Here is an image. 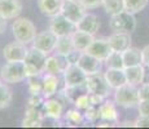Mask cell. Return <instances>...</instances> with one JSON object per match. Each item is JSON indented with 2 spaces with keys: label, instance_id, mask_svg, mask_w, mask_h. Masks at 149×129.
Returning a JSON list of instances; mask_svg holds the SVG:
<instances>
[{
  "label": "cell",
  "instance_id": "obj_40",
  "mask_svg": "<svg viewBox=\"0 0 149 129\" xmlns=\"http://www.w3.org/2000/svg\"><path fill=\"white\" fill-rule=\"evenodd\" d=\"M22 127H29V128L42 127V121H40V120H35V119H29V117H24V120H22Z\"/></svg>",
  "mask_w": 149,
  "mask_h": 129
},
{
  "label": "cell",
  "instance_id": "obj_21",
  "mask_svg": "<svg viewBox=\"0 0 149 129\" xmlns=\"http://www.w3.org/2000/svg\"><path fill=\"white\" fill-rule=\"evenodd\" d=\"M100 119L107 120L111 123H118V111H117V103L105 99L100 106Z\"/></svg>",
  "mask_w": 149,
  "mask_h": 129
},
{
  "label": "cell",
  "instance_id": "obj_12",
  "mask_svg": "<svg viewBox=\"0 0 149 129\" xmlns=\"http://www.w3.org/2000/svg\"><path fill=\"white\" fill-rule=\"evenodd\" d=\"M78 66L90 76V75H95V74L101 72L102 66H104V61H101V59L83 52L81 58L78 61Z\"/></svg>",
  "mask_w": 149,
  "mask_h": 129
},
{
  "label": "cell",
  "instance_id": "obj_32",
  "mask_svg": "<svg viewBox=\"0 0 149 129\" xmlns=\"http://www.w3.org/2000/svg\"><path fill=\"white\" fill-rule=\"evenodd\" d=\"M27 87L30 94H42L43 90V74L27 76Z\"/></svg>",
  "mask_w": 149,
  "mask_h": 129
},
{
  "label": "cell",
  "instance_id": "obj_31",
  "mask_svg": "<svg viewBox=\"0 0 149 129\" xmlns=\"http://www.w3.org/2000/svg\"><path fill=\"white\" fill-rule=\"evenodd\" d=\"M104 63L108 68H125L123 58H122V52L111 50V53L107 57Z\"/></svg>",
  "mask_w": 149,
  "mask_h": 129
},
{
  "label": "cell",
  "instance_id": "obj_1",
  "mask_svg": "<svg viewBox=\"0 0 149 129\" xmlns=\"http://www.w3.org/2000/svg\"><path fill=\"white\" fill-rule=\"evenodd\" d=\"M12 34L16 40L29 45L36 36V27L29 18L18 16L12 23Z\"/></svg>",
  "mask_w": 149,
  "mask_h": 129
},
{
  "label": "cell",
  "instance_id": "obj_19",
  "mask_svg": "<svg viewBox=\"0 0 149 129\" xmlns=\"http://www.w3.org/2000/svg\"><path fill=\"white\" fill-rule=\"evenodd\" d=\"M104 76L107 79L108 84L110 85V88L114 90L117 88L122 87V85L127 84L125 68H108L107 72H104Z\"/></svg>",
  "mask_w": 149,
  "mask_h": 129
},
{
  "label": "cell",
  "instance_id": "obj_39",
  "mask_svg": "<svg viewBox=\"0 0 149 129\" xmlns=\"http://www.w3.org/2000/svg\"><path fill=\"white\" fill-rule=\"evenodd\" d=\"M137 111L140 116H149V101H140L137 105Z\"/></svg>",
  "mask_w": 149,
  "mask_h": 129
},
{
  "label": "cell",
  "instance_id": "obj_44",
  "mask_svg": "<svg viewBox=\"0 0 149 129\" xmlns=\"http://www.w3.org/2000/svg\"><path fill=\"white\" fill-rule=\"evenodd\" d=\"M141 84H149V66H144V74H143Z\"/></svg>",
  "mask_w": 149,
  "mask_h": 129
},
{
  "label": "cell",
  "instance_id": "obj_37",
  "mask_svg": "<svg viewBox=\"0 0 149 129\" xmlns=\"http://www.w3.org/2000/svg\"><path fill=\"white\" fill-rule=\"evenodd\" d=\"M86 9H96V8L101 7L102 5V0H79Z\"/></svg>",
  "mask_w": 149,
  "mask_h": 129
},
{
  "label": "cell",
  "instance_id": "obj_6",
  "mask_svg": "<svg viewBox=\"0 0 149 129\" xmlns=\"http://www.w3.org/2000/svg\"><path fill=\"white\" fill-rule=\"evenodd\" d=\"M49 30L52 31L56 36H66V35H73L77 31V23L73 21L68 19L64 17L61 13L57 14L51 18L49 23Z\"/></svg>",
  "mask_w": 149,
  "mask_h": 129
},
{
  "label": "cell",
  "instance_id": "obj_34",
  "mask_svg": "<svg viewBox=\"0 0 149 129\" xmlns=\"http://www.w3.org/2000/svg\"><path fill=\"white\" fill-rule=\"evenodd\" d=\"M84 119L90 123H95L100 119V106H90L84 110Z\"/></svg>",
  "mask_w": 149,
  "mask_h": 129
},
{
  "label": "cell",
  "instance_id": "obj_33",
  "mask_svg": "<svg viewBox=\"0 0 149 129\" xmlns=\"http://www.w3.org/2000/svg\"><path fill=\"white\" fill-rule=\"evenodd\" d=\"M125 1V9L130 13H139L148 7L149 0H123Z\"/></svg>",
  "mask_w": 149,
  "mask_h": 129
},
{
  "label": "cell",
  "instance_id": "obj_38",
  "mask_svg": "<svg viewBox=\"0 0 149 129\" xmlns=\"http://www.w3.org/2000/svg\"><path fill=\"white\" fill-rule=\"evenodd\" d=\"M139 97L140 101H149V84H140Z\"/></svg>",
  "mask_w": 149,
  "mask_h": 129
},
{
  "label": "cell",
  "instance_id": "obj_17",
  "mask_svg": "<svg viewBox=\"0 0 149 129\" xmlns=\"http://www.w3.org/2000/svg\"><path fill=\"white\" fill-rule=\"evenodd\" d=\"M100 28V21L99 17L93 13H86L83 16V18L77 23V30L84 31L87 34H91V35L95 36Z\"/></svg>",
  "mask_w": 149,
  "mask_h": 129
},
{
  "label": "cell",
  "instance_id": "obj_24",
  "mask_svg": "<svg viewBox=\"0 0 149 129\" xmlns=\"http://www.w3.org/2000/svg\"><path fill=\"white\" fill-rule=\"evenodd\" d=\"M71 39H73V44H74V48L81 52H84L90 47V44L93 41V35L91 34H87L84 31H81V30H77L75 32L71 35Z\"/></svg>",
  "mask_w": 149,
  "mask_h": 129
},
{
  "label": "cell",
  "instance_id": "obj_9",
  "mask_svg": "<svg viewBox=\"0 0 149 129\" xmlns=\"http://www.w3.org/2000/svg\"><path fill=\"white\" fill-rule=\"evenodd\" d=\"M86 13H87V9L79 0H64L61 14L68 19L73 21L74 23H78Z\"/></svg>",
  "mask_w": 149,
  "mask_h": 129
},
{
  "label": "cell",
  "instance_id": "obj_18",
  "mask_svg": "<svg viewBox=\"0 0 149 129\" xmlns=\"http://www.w3.org/2000/svg\"><path fill=\"white\" fill-rule=\"evenodd\" d=\"M111 50L123 52L131 47V34L128 32H114L108 38Z\"/></svg>",
  "mask_w": 149,
  "mask_h": 129
},
{
  "label": "cell",
  "instance_id": "obj_35",
  "mask_svg": "<svg viewBox=\"0 0 149 129\" xmlns=\"http://www.w3.org/2000/svg\"><path fill=\"white\" fill-rule=\"evenodd\" d=\"M90 93H84L82 94L81 97H78V98L74 101V106H75L77 108H79V110L84 111L86 108L90 107Z\"/></svg>",
  "mask_w": 149,
  "mask_h": 129
},
{
  "label": "cell",
  "instance_id": "obj_20",
  "mask_svg": "<svg viewBox=\"0 0 149 129\" xmlns=\"http://www.w3.org/2000/svg\"><path fill=\"white\" fill-rule=\"evenodd\" d=\"M64 0H38L39 10L47 17H54L61 13Z\"/></svg>",
  "mask_w": 149,
  "mask_h": 129
},
{
  "label": "cell",
  "instance_id": "obj_43",
  "mask_svg": "<svg viewBox=\"0 0 149 129\" xmlns=\"http://www.w3.org/2000/svg\"><path fill=\"white\" fill-rule=\"evenodd\" d=\"M141 57H143V65L149 66V45L141 49Z\"/></svg>",
  "mask_w": 149,
  "mask_h": 129
},
{
  "label": "cell",
  "instance_id": "obj_3",
  "mask_svg": "<svg viewBox=\"0 0 149 129\" xmlns=\"http://www.w3.org/2000/svg\"><path fill=\"white\" fill-rule=\"evenodd\" d=\"M47 57H48V54H45L44 52L36 49V48H34V47L29 48L26 58L24 59L26 75L33 76V75H40V74H44Z\"/></svg>",
  "mask_w": 149,
  "mask_h": 129
},
{
  "label": "cell",
  "instance_id": "obj_22",
  "mask_svg": "<svg viewBox=\"0 0 149 129\" xmlns=\"http://www.w3.org/2000/svg\"><path fill=\"white\" fill-rule=\"evenodd\" d=\"M57 88H58V76L53 75L49 72L43 74V90L42 94L44 98H49L53 97L57 93Z\"/></svg>",
  "mask_w": 149,
  "mask_h": 129
},
{
  "label": "cell",
  "instance_id": "obj_8",
  "mask_svg": "<svg viewBox=\"0 0 149 129\" xmlns=\"http://www.w3.org/2000/svg\"><path fill=\"white\" fill-rule=\"evenodd\" d=\"M56 41H57V36L54 35L49 28H48V30L43 31V32L36 34L35 39H34L33 43H31V47H34V48H36V49L44 52L45 54L49 56V54L54 50Z\"/></svg>",
  "mask_w": 149,
  "mask_h": 129
},
{
  "label": "cell",
  "instance_id": "obj_36",
  "mask_svg": "<svg viewBox=\"0 0 149 129\" xmlns=\"http://www.w3.org/2000/svg\"><path fill=\"white\" fill-rule=\"evenodd\" d=\"M82 53L83 52L78 50V49H73L70 53H68L66 54V59H68L69 65H78V61H79V58H81Z\"/></svg>",
  "mask_w": 149,
  "mask_h": 129
},
{
  "label": "cell",
  "instance_id": "obj_42",
  "mask_svg": "<svg viewBox=\"0 0 149 129\" xmlns=\"http://www.w3.org/2000/svg\"><path fill=\"white\" fill-rule=\"evenodd\" d=\"M135 127L137 128H149V116H140L135 120Z\"/></svg>",
  "mask_w": 149,
  "mask_h": 129
},
{
  "label": "cell",
  "instance_id": "obj_14",
  "mask_svg": "<svg viewBox=\"0 0 149 129\" xmlns=\"http://www.w3.org/2000/svg\"><path fill=\"white\" fill-rule=\"evenodd\" d=\"M62 75H64V79H65V87L84 84L88 77V75L78 65H70Z\"/></svg>",
  "mask_w": 149,
  "mask_h": 129
},
{
  "label": "cell",
  "instance_id": "obj_25",
  "mask_svg": "<svg viewBox=\"0 0 149 129\" xmlns=\"http://www.w3.org/2000/svg\"><path fill=\"white\" fill-rule=\"evenodd\" d=\"M126 80L127 84L136 85L139 87L143 81V74H144V65H137L131 66V67H125Z\"/></svg>",
  "mask_w": 149,
  "mask_h": 129
},
{
  "label": "cell",
  "instance_id": "obj_16",
  "mask_svg": "<svg viewBox=\"0 0 149 129\" xmlns=\"http://www.w3.org/2000/svg\"><path fill=\"white\" fill-rule=\"evenodd\" d=\"M22 4L19 0H0V16L7 19H14L21 14Z\"/></svg>",
  "mask_w": 149,
  "mask_h": 129
},
{
  "label": "cell",
  "instance_id": "obj_41",
  "mask_svg": "<svg viewBox=\"0 0 149 129\" xmlns=\"http://www.w3.org/2000/svg\"><path fill=\"white\" fill-rule=\"evenodd\" d=\"M107 98L104 97L99 96V94H93V93H90V106H101V103L105 101Z\"/></svg>",
  "mask_w": 149,
  "mask_h": 129
},
{
  "label": "cell",
  "instance_id": "obj_10",
  "mask_svg": "<svg viewBox=\"0 0 149 129\" xmlns=\"http://www.w3.org/2000/svg\"><path fill=\"white\" fill-rule=\"evenodd\" d=\"M27 52H29L27 45L16 40V41H12L5 45L4 49H3V56H4L7 62H18V61H24L26 58Z\"/></svg>",
  "mask_w": 149,
  "mask_h": 129
},
{
  "label": "cell",
  "instance_id": "obj_4",
  "mask_svg": "<svg viewBox=\"0 0 149 129\" xmlns=\"http://www.w3.org/2000/svg\"><path fill=\"white\" fill-rule=\"evenodd\" d=\"M0 79L7 84H17L27 79L24 61L7 62L0 68Z\"/></svg>",
  "mask_w": 149,
  "mask_h": 129
},
{
  "label": "cell",
  "instance_id": "obj_27",
  "mask_svg": "<svg viewBox=\"0 0 149 129\" xmlns=\"http://www.w3.org/2000/svg\"><path fill=\"white\" fill-rule=\"evenodd\" d=\"M13 101V93L12 89L8 87L7 83L1 80L0 81V110H5L12 105Z\"/></svg>",
  "mask_w": 149,
  "mask_h": 129
},
{
  "label": "cell",
  "instance_id": "obj_46",
  "mask_svg": "<svg viewBox=\"0 0 149 129\" xmlns=\"http://www.w3.org/2000/svg\"><path fill=\"white\" fill-rule=\"evenodd\" d=\"M121 127H135V121H125Z\"/></svg>",
  "mask_w": 149,
  "mask_h": 129
},
{
  "label": "cell",
  "instance_id": "obj_13",
  "mask_svg": "<svg viewBox=\"0 0 149 129\" xmlns=\"http://www.w3.org/2000/svg\"><path fill=\"white\" fill-rule=\"evenodd\" d=\"M43 114L44 117L52 120H60L64 117V103L60 101L58 98H45L44 103H43Z\"/></svg>",
  "mask_w": 149,
  "mask_h": 129
},
{
  "label": "cell",
  "instance_id": "obj_23",
  "mask_svg": "<svg viewBox=\"0 0 149 129\" xmlns=\"http://www.w3.org/2000/svg\"><path fill=\"white\" fill-rule=\"evenodd\" d=\"M122 58H123V65H125V67L143 65L141 50H140L139 48H135V47L127 48L126 50L122 52Z\"/></svg>",
  "mask_w": 149,
  "mask_h": 129
},
{
  "label": "cell",
  "instance_id": "obj_45",
  "mask_svg": "<svg viewBox=\"0 0 149 129\" xmlns=\"http://www.w3.org/2000/svg\"><path fill=\"white\" fill-rule=\"evenodd\" d=\"M7 21H8L7 18H4L3 16H0V34H3L5 31V28H7V26H8Z\"/></svg>",
  "mask_w": 149,
  "mask_h": 129
},
{
  "label": "cell",
  "instance_id": "obj_2",
  "mask_svg": "<svg viewBox=\"0 0 149 129\" xmlns=\"http://www.w3.org/2000/svg\"><path fill=\"white\" fill-rule=\"evenodd\" d=\"M114 102L117 103V106H121L123 108L137 107V105L140 103L139 87L125 84L117 88L114 92Z\"/></svg>",
  "mask_w": 149,
  "mask_h": 129
},
{
  "label": "cell",
  "instance_id": "obj_26",
  "mask_svg": "<svg viewBox=\"0 0 149 129\" xmlns=\"http://www.w3.org/2000/svg\"><path fill=\"white\" fill-rule=\"evenodd\" d=\"M73 49H75V48H74L71 35L57 36L56 47H54V50H56V53H60V54H64V56H66V54L70 53Z\"/></svg>",
  "mask_w": 149,
  "mask_h": 129
},
{
  "label": "cell",
  "instance_id": "obj_15",
  "mask_svg": "<svg viewBox=\"0 0 149 129\" xmlns=\"http://www.w3.org/2000/svg\"><path fill=\"white\" fill-rule=\"evenodd\" d=\"M86 53L91 54V56L96 57V58L105 61L107 57L111 53V48L109 45L108 38H100V39H93V41L90 44V47L84 50Z\"/></svg>",
  "mask_w": 149,
  "mask_h": 129
},
{
  "label": "cell",
  "instance_id": "obj_11",
  "mask_svg": "<svg viewBox=\"0 0 149 129\" xmlns=\"http://www.w3.org/2000/svg\"><path fill=\"white\" fill-rule=\"evenodd\" d=\"M69 62L66 59V56L56 53L54 56H48L45 61V68L44 72H49L53 75H61L65 72V70L69 67Z\"/></svg>",
  "mask_w": 149,
  "mask_h": 129
},
{
  "label": "cell",
  "instance_id": "obj_28",
  "mask_svg": "<svg viewBox=\"0 0 149 129\" xmlns=\"http://www.w3.org/2000/svg\"><path fill=\"white\" fill-rule=\"evenodd\" d=\"M64 94L66 96L68 101H70L71 103H74V101H75L78 97H81L82 94L84 93H90L87 89V85L84 84H81V85H73V87H65L64 88Z\"/></svg>",
  "mask_w": 149,
  "mask_h": 129
},
{
  "label": "cell",
  "instance_id": "obj_5",
  "mask_svg": "<svg viewBox=\"0 0 149 129\" xmlns=\"http://www.w3.org/2000/svg\"><path fill=\"white\" fill-rule=\"evenodd\" d=\"M109 26H110L111 31H114V32L132 34L136 30V18L134 16V13H130L125 9L121 13L110 16Z\"/></svg>",
  "mask_w": 149,
  "mask_h": 129
},
{
  "label": "cell",
  "instance_id": "obj_30",
  "mask_svg": "<svg viewBox=\"0 0 149 129\" xmlns=\"http://www.w3.org/2000/svg\"><path fill=\"white\" fill-rule=\"evenodd\" d=\"M64 117L66 120L69 125H79L84 121V112H82V110L79 108H70L64 114Z\"/></svg>",
  "mask_w": 149,
  "mask_h": 129
},
{
  "label": "cell",
  "instance_id": "obj_29",
  "mask_svg": "<svg viewBox=\"0 0 149 129\" xmlns=\"http://www.w3.org/2000/svg\"><path fill=\"white\" fill-rule=\"evenodd\" d=\"M102 7L107 14L114 16L125 10V1L123 0H102Z\"/></svg>",
  "mask_w": 149,
  "mask_h": 129
},
{
  "label": "cell",
  "instance_id": "obj_7",
  "mask_svg": "<svg viewBox=\"0 0 149 129\" xmlns=\"http://www.w3.org/2000/svg\"><path fill=\"white\" fill-rule=\"evenodd\" d=\"M86 85H87V89L90 93L99 94V96L104 97V98H108L111 92L110 85L108 84L104 74H101V72L88 76L87 81H86Z\"/></svg>",
  "mask_w": 149,
  "mask_h": 129
}]
</instances>
